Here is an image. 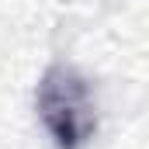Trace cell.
Masks as SVG:
<instances>
[{
	"label": "cell",
	"mask_w": 149,
	"mask_h": 149,
	"mask_svg": "<svg viewBox=\"0 0 149 149\" xmlns=\"http://www.w3.org/2000/svg\"><path fill=\"white\" fill-rule=\"evenodd\" d=\"M38 114L59 149H83L94 135V94L73 66L56 63L38 83Z\"/></svg>",
	"instance_id": "1"
}]
</instances>
